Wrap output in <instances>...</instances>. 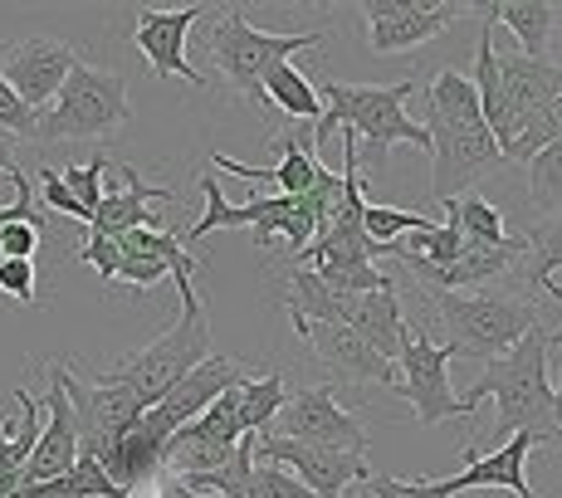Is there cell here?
<instances>
[{
    "label": "cell",
    "mask_w": 562,
    "mask_h": 498,
    "mask_svg": "<svg viewBox=\"0 0 562 498\" xmlns=\"http://www.w3.org/2000/svg\"><path fill=\"white\" fill-rule=\"evenodd\" d=\"M474 15V5H456V0H367V49L372 54H406L416 45L440 39L456 20Z\"/></svg>",
    "instance_id": "13"
},
{
    "label": "cell",
    "mask_w": 562,
    "mask_h": 498,
    "mask_svg": "<svg viewBox=\"0 0 562 498\" xmlns=\"http://www.w3.org/2000/svg\"><path fill=\"white\" fill-rule=\"evenodd\" d=\"M35 196L45 201L49 211H59V215H74V220H83V225H89V211H83V205L69 196V186H64V181H59V171H54V167H45V171H40V191H35Z\"/></svg>",
    "instance_id": "42"
},
{
    "label": "cell",
    "mask_w": 562,
    "mask_h": 498,
    "mask_svg": "<svg viewBox=\"0 0 562 498\" xmlns=\"http://www.w3.org/2000/svg\"><path fill=\"white\" fill-rule=\"evenodd\" d=\"M553 450H562V362L553 376Z\"/></svg>",
    "instance_id": "45"
},
{
    "label": "cell",
    "mask_w": 562,
    "mask_h": 498,
    "mask_svg": "<svg viewBox=\"0 0 562 498\" xmlns=\"http://www.w3.org/2000/svg\"><path fill=\"white\" fill-rule=\"evenodd\" d=\"M474 20L504 25L518 39V54H524V59H548L558 5H548V0H504V5H474Z\"/></svg>",
    "instance_id": "26"
},
{
    "label": "cell",
    "mask_w": 562,
    "mask_h": 498,
    "mask_svg": "<svg viewBox=\"0 0 562 498\" xmlns=\"http://www.w3.org/2000/svg\"><path fill=\"white\" fill-rule=\"evenodd\" d=\"M15 498H127V494L108 479V469L93 454H79L59 479L35 484V489H15Z\"/></svg>",
    "instance_id": "28"
},
{
    "label": "cell",
    "mask_w": 562,
    "mask_h": 498,
    "mask_svg": "<svg viewBox=\"0 0 562 498\" xmlns=\"http://www.w3.org/2000/svg\"><path fill=\"white\" fill-rule=\"evenodd\" d=\"M294 332L338 382H352V386H392L396 382V366L367 348L348 322H294Z\"/></svg>",
    "instance_id": "18"
},
{
    "label": "cell",
    "mask_w": 562,
    "mask_h": 498,
    "mask_svg": "<svg viewBox=\"0 0 562 498\" xmlns=\"http://www.w3.org/2000/svg\"><path fill=\"white\" fill-rule=\"evenodd\" d=\"M103 171H108V157H93V161H83V167H64L59 171V181L69 186V196L89 211V220H93V211H99V201H103Z\"/></svg>",
    "instance_id": "36"
},
{
    "label": "cell",
    "mask_w": 562,
    "mask_h": 498,
    "mask_svg": "<svg viewBox=\"0 0 562 498\" xmlns=\"http://www.w3.org/2000/svg\"><path fill=\"white\" fill-rule=\"evenodd\" d=\"M49 376V392H45V430H40V445L30 454V464L20 469V484L15 489H35V484H49L79 460V420H74V406L64 396V382H59V362L45 366ZM15 498V494H10Z\"/></svg>",
    "instance_id": "19"
},
{
    "label": "cell",
    "mask_w": 562,
    "mask_h": 498,
    "mask_svg": "<svg viewBox=\"0 0 562 498\" xmlns=\"http://www.w3.org/2000/svg\"><path fill=\"white\" fill-rule=\"evenodd\" d=\"M289 400V382L279 372L269 376H245L240 382V430L245 435H265L274 426V416Z\"/></svg>",
    "instance_id": "31"
},
{
    "label": "cell",
    "mask_w": 562,
    "mask_h": 498,
    "mask_svg": "<svg viewBox=\"0 0 562 498\" xmlns=\"http://www.w3.org/2000/svg\"><path fill=\"white\" fill-rule=\"evenodd\" d=\"M15 137L10 133H0V177H10V171H15Z\"/></svg>",
    "instance_id": "46"
},
{
    "label": "cell",
    "mask_w": 562,
    "mask_h": 498,
    "mask_svg": "<svg viewBox=\"0 0 562 498\" xmlns=\"http://www.w3.org/2000/svg\"><path fill=\"white\" fill-rule=\"evenodd\" d=\"M35 249H40L35 225H5V230H0V254L5 259H35Z\"/></svg>",
    "instance_id": "43"
},
{
    "label": "cell",
    "mask_w": 562,
    "mask_h": 498,
    "mask_svg": "<svg viewBox=\"0 0 562 498\" xmlns=\"http://www.w3.org/2000/svg\"><path fill=\"white\" fill-rule=\"evenodd\" d=\"M250 498H313V494H308L289 469H279V464H259V460H255Z\"/></svg>",
    "instance_id": "37"
},
{
    "label": "cell",
    "mask_w": 562,
    "mask_h": 498,
    "mask_svg": "<svg viewBox=\"0 0 562 498\" xmlns=\"http://www.w3.org/2000/svg\"><path fill=\"white\" fill-rule=\"evenodd\" d=\"M499 83H504V99H509L518 127H524L528 113H538V107L553 103L562 93V64L524 59V54H499Z\"/></svg>",
    "instance_id": "24"
},
{
    "label": "cell",
    "mask_w": 562,
    "mask_h": 498,
    "mask_svg": "<svg viewBox=\"0 0 562 498\" xmlns=\"http://www.w3.org/2000/svg\"><path fill=\"white\" fill-rule=\"evenodd\" d=\"M416 93V79H402V83H342V79H323L318 99H323V117L313 123L308 143H313V157L333 143V137L348 127L358 137V147L367 143V157L382 167V157L392 151L396 143H411L420 151H430V137L416 117L406 113V99Z\"/></svg>",
    "instance_id": "3"
},
{
    "label": "cell",
    "mask_w": 562,
    "mask_h": 498,
    "mask_svg": "<svg viewBox=\"0 0 562 498\" xmlns=\"http://www.w3.org/2000/svg\"><path fill=\"white\" fill-rule=\"evenodd\" d=\"M470 83H474V99H480V117L484 127L494 133V143H499V151L518 137V117L509 99H504V83H499V49H494V25L490 20H480V39H474V64L470 69Z\"/></svg>",
    "instance_id": "23"
},
{
    "label": "cell",
    "mask_w": 562,
    "mask_h": 498,
    "mask_svg": "<svg viewBox=\"0 0 562 498\" xmlns=\"http://www.w3.org/2000/svg\"><path fill=\"white\" fill-rule=\"evenodd\" d=\"M358 498H372V494H358Z\"/></svg>",
    "instance_id": "47"
},
{
    "label": "cell",
    "mask_w": 562,
    "mask_h": 498,
    "mask_svg": "<svg viewBox=\"0 0 562 498\" xmlns=\"http://www.w3.org/2000/svg\"><path fill=\"white\" fill-rule=\"evenodd\" d=\"M524 167H528V205H533V215L538 220L562 215V137L548 143L538 157H528Z\"/></svg>",
    "instance_id": "33"
},
{
    "label": "cell",
    "mask_w": 562,
    "mask_h": 498,
    "mask_svg": "<svg viewBox=\"0 0 562 498\" xmlns=\"http://www.w3.org/2000/svg\"><path fill=\"white\" fill-rule=\"evenodd\" d=\"M372 498H420L406 479H392V474H372Z\"/></svg>",
    "instance_id": "44"
},
{
    "label": "cell",
    "mask_w": 562,
    "mask_h": 498,
    "mask_svg": "<svg viewBox=\"0 0 562 498\" xmlns=\"http://www.w3.org/2000/svg\"><path fill=\"white\" fill-rule=\"evenodd\" d=\"M79 259L89 269H99L103 279H117V264H123V245L113 240V235H89V240L79 245Z\"/></svg>",
    "instance_id": "41"
},
{
    "label": "cell",
    "mask_w": 562,
    "mask_h": 498,
    "mask_svg": "<svg viewBox=\"0 0 562 498\" xmlns=\"http://www.w3.org/2000/svg\"><path fill=\"white\" fill-rule=\"evenodd\" d=\"M255 460L289 469L313 498H342V494H348V484L372 479L367 454L318 450V445H299V440H279V435H259L255 440Z\"/></svg>",
    "instance_id": "14"
},
{
    "label": "cell",
    "mask_w": 562,
    "mask_h": 498,
    "mask_svg": "<svg viewBox=\"0 0 562 498\" xmlns=\"http://www.w3.org/2000/svg\"><path fill=\"white\" fill-rule=\"evenodd\" d=\"M426 137H430V196L440 205L470 196L474 181L504 167V151L480 117V99L464 69H436L426 89Z\"/></svg>",
    "instance_id": "1"
},
{
    "label": "cell",
    "mask_w": 562,
    "mask_h": 498,
    "mask_svg": "<svg viewBox=\"0 0 562 498\" xmlns=\"http://www.w3.org/2000/svg\"><path fill=\"white\" fill-rule=\"evenodd\" d=\"M15 406H20V416L5 420V430H0V498L15 494L20 469L30 464V454L40 445V430H45V400L30 392V386H15Z\"/></svg>",
    "instance_id": "25"
},
{
    "label": "cell",
    "mask_w": 562,
    "mask_h": 498,
    "mask_svg": "<svg viewBox=\"0 0 562 498\" xmlns=\"http://www.w3.org/2000/svg\"><path fill=\"white\" fill-rule=\"evenodd\" d=\"M59 382H64V396L74 406V420H79V454H93V460H108V450L127 435V430L143 420V406L123 392V386L103 382H79L69 362H59Z\"/></svg>",
    "instance_id": "12"
},
{
    "label": "cell",
    "mask_w": 562,
    "mask_h": 498,
    "mask_svg": "<svg viewBox=\"0 0 562 498\" xmlns=\"http://www.w3.org/2000/svg\"><path fill=\"white\" fill-rule=\"evenodd\" d=\"M265 435L299 440V445L318 450H342V454H367V426L338 400L333 386H308V392H289L284 410L274 416V426Z\"/></svg>",
    "instance_id": "10"
},
{
    "label": "cell",
    "mask_w": 562,
    "mask_h": 498,
    "mask_svg": "<svg viewBox=\"0 0 562 498\" xmlns=\"http://www.w3.org/2000/svg\"><path fill=\"white\" fill-rule=\"evenodd\" d=\"M201 15H205V5H177V10L143 5L137 10L133 45L143 49V59L153 64L157 79H187L191 89H205V73H196L187 59V35Z\"/></svg>",
    "instance_id": "17"
},
{
    "label": "cell",
    "mask_w": 562,
    "mask_h": 498,
    "mask_svg": "<svg viewBox=\"0 0 562 498\" xmlns=\"http://www.w3.org/2000/svg\"><path fill=\"white\" fill-rule=\"evenodd\" d=\"M245 376H250V372H245V366L235 362V356H221V352H215V356H205V362L196 366V372H187V376H181V382L171 386V392L161 396L153 410H143V420H137V426H143L147 435L157 440V445H167V440L177 435L181 426H191V420H196V416H201L205 406H211L215 396H221V392H231V386H240Z\"/></svg>",
    "instance_id": "15"
},
{
    "label": "cell",
    "mask_w": 562,
    "mask_h": 498,
    "mask_svg": "<svg viewBox=\"0 0 562 498\" xmlns=\"http://www.w3.org/2000/svg\"><path fill=\"white\" fill-rule=\"evenodd\" d=\"M117 245H123V240H117ZM117 279H123V284H133V288H153V284H161V279H171V269L161 264V259L137 254V249L123 245V264H117Z\"/></svg>",
    "instance_id": "39"
},
{
    "label": "cell",
    "mask_w": 562,
    "mask_h": 498,
    "mask_svg": "<svg viewBox=\"0 0 562 498\" xmlns=\"http://www.w3.org/2000/svg\"><path fill=\"white\" fill-rule=\"evenodd\" d=\"M35 123H40V113H30L20 103V93L5 83V73H0V133H10L20 143V137H35Z\"/></svg>",
    "instance_id": "38"
},
{
    "label": "cell",
    "mask_w": 562,
    "mask_h": 498,
    "mask_svg": "<svg viewBox=\"0 0 562 498\" xmlns=\"http://www.w3.org/2000/svg\"><path fill=\"white\" fill-rule=\"evenodd\" d=\"M533 450H543V445H538V435H528V430H518V435H509L494 450L464 445L460 450L464 469L446 474V479H416L411 489L420 498H456L464 489H509L514 498H543L533 484H528V454Z\"/></svg>",
    "instance_id": "9"
},
{
    "label": "cell",
    "mask_w": 562,
    "mask_h": 498,
    "mask_svg": "<svg viewBox=\"0 0 562 498\" xmlns=\"http://www.w3.org/2000/svg\"><path fill=\"white\" fill-rule=\"evenodd\" d=\"M201 191H205V215L191 230H181V245H201L205 235H215V230H240V225H255V240L259 245H284L289 249V264H294L299 254L313 245V235H318V225H313V211H308V201L304 196H255V201H245V205H231L225 201V191L215 186V177L205 171L201 177Z\"/></svg>",
    "instance_id": "8"
},
{
    "label": "cell",
    "mask_w": 562,
    "mask_h": 498,
    "mask_svg": "<svg viewBox=\"0 0 562 498\" xmlns=\"http://www.w3.org/2000/svg\"><path fill=\"white\" fill-rule=\"evenodd\" d=\"M450 362H456V348L446 342H430L420 332H411L406 352L396 356V382L392 392L411 400L416 410V426H440V420H470V406L450 392Z\"/></svg>",
    "instance_id": "11"
},
{
    "label": "cell",
    "mask_w": 562,
    "mask_h": 498,
    "mask_svg": "<svg viewBox=\"0 0 562 498\" xmlns=\"http://www.w3.org/2000/svg\"><path fill=\"white\" fill-rule=\"evenodd\" d=\"M524 240H528V259L518 264V274H524V284H528V298H538L548 279L562 274V215L538 220Z\"/></svg>",
    "instance_id": "30"
},
{
    "label": "cell",
    "mask_w": 562,
    "mask_h": 498,
    "mask_svg": "<svg viewBox=\"0 0 562 498\" xmlns=\"http://www.w3.org/2000/svg\"><path fill=\"white\" fill-rule=\"evenodd\" d=\"M274 151H279L274 167H245V161L225 157V151H211V161L221 171H231V177L259 181V186H279V196H308L313 181H318V167H323V161L313 157V143L308 137H279Z\"/></svg>",
    "instance_id": "22"
},
{
    "label": "cell",
    "mask_w": 562,
    "mask_h": 498,
    "mask_svg": "<svg viewBox=\"0 0 562 498\" xmlns=\"http://www.w3.org/2000/svg\"><path fill=\"white\" fill-rule=\"evenodd\" d=\"M562 137V93L553 103H543L538 113H528V123L518 127V137L509 147H504V161H528V157H538L548 143H558Z\"/></svg>",
    "instance_id": "35"
},
{
    "label": "cell",
    "mask_w": 562,
    "mask_h": 498,
    "mask_svg": "<svg viewBox=\"0 0 562 498\" xmlns=\"http://www.w3.org/2000/svg\"><path fill=\"white\" fill-rule=\"evenodd\" d=\"M265 103H274L284 117H299V123H318L323 117V99L313 89V79L299 69L294 59L279 64V69L265 73Z\"/></svg>",
    "instance_id": "29"
},
{
    "label": "cell",
    "mask_w": 562,
    "mask_h": 498,
    "mask_svg": "<svg viewBox=\"0 0 562 498\" xmlns=\"http://www.w3.org/2000/svg\"><path fill=\"white\" fill-rule=\"evenodd\" d=\"M74 64H79V54L49 35L20 39V45L0 49V73H5V83L20 93V103H25L30 113H45L54 103V93L64 89Z\"/></svg>",
    "instance_id": "16"
},
{
    "label": "cell",
    "mask_w": 562,
    "mask_h": 498,
    "mask_svg": "<svg viewBox=\"0 0 562 498\" xmlns=\"http://www.w3.org/2000/svg\"><path fill=\"white\" fill-rule=\"evenodd\" d=\"M117 177H123V186L108 191L103 186V201L99 211H93L89 220V235H127V230H161V220L153 215L157 201H177V191L171 186H147L143 177H137V167H117Z\"/></svg>",
    "instance_id": "20"
},
{
    "label": "cell",
    "mask_w": 562,
    "mask_h": 498,
    "mask_svg": "<svg viewBox=\"0 0 562 498\" xmlns=\"http://www.w3.org/2000/svg\"><path fill=\"white\" fill-rule=\"evenodd\" d=\"M436 322L446 332V348H456V356H480L494 362L524 342L533 328H543L538 318V298L528 294H499V288H470V294H430Z\"/></svg>",
    "instance_id": "4"
},
{
    "label": "cell",
    "mask_w": 562,
    "mask_h": 498,
    "mask_svg": "<svg viewBox=\"0 0 562 498\" xmlns=\"http://www.w3.org/2000/svg\"><path fill=\"white\" fill-rule=\"evenodd\" d=\"M436 220H426V215H416V211H396V205H372L367 201V211H362V235L372 245H382V249H392V245H402L406 235H420V230H430Z\"/></svg>",
    "instance_id": "34"
},
{
    "label": "cell",
    "mask_w": 562,
    "mask_h": 498,
    "mask_svg": "<svg viewBox=\"0 0 562 498\" xmlns=\"http://www.w3.org/2000/svg\"><path fill=\"white\" fill-rule=\"evenodd\" d=\"M553 348H562V338H553L548 328H533L504 356L484 362L480 382L460 396L470 416L484 400H494V430L504 440L528 430V435H538V445L553 450V376H548V352Z\"/></svg>",
    "instance_id": "2"
},
{
    "label": "cell",
    "mask_w": 562,
    "mask_h": 498,
    "mask_svg": "<svg viewBox=\"0 0 562 498\" xmlns=\"http://www.w3.org/2000/svg\"><path fill=\"white\" fill-rule=\"evenodd\" d=\"M284 313L289 322H348L352 298L328 288L313 269L289 264V288H284Z\"/></svg>",
    "instance_id": "27"
},
{
    "label": "cell",
    "mask_w": 562,
    "mask_h": 498,
    "mask_svg": "<svg viewBox=\"0 0 562 498\" xmlns=\"http://www.w3.org/2000/svg\"><path fill=\"white\" fill-rule=\"evenodd\" d=\"M0 294L15 303H35L40 298L35 259H5V264H0Z\"/></svg>",
    "instance_id": "40"
},
{
    "label": "cell",
    "mask_w": 562,
    "mask_h": 498,
    "mask_svg": "<svg viewBox=\"0 0 562 498\" xmlns=\"http://www.w3.org/2000/svg\"><path fill=\"white\" fill-rule=\"evenodd\" d=\"M323 39H328V25L299 30V35H269V30H255L250 20H245L240 5H231V10H221V20H215L211 35H205V54H211V69L221 73L240 99L265 103V73L289 64L294 54L318 49Z\"/></svg>",
    "instance_id": "6"
},
{
    "label": "cell",
    "mask_w": 562,
    "mask_h": 498,
    "mask_svg": "<svg viewBox=\"0 0 562 498\" xmlns=\"http://www.w3.org/2000/svg\"><path fill=\"white\" fill-rule=\"evenodd\" d=\"M133 117L127 99V79L113 69H93V64H74L64 89L40 113L35 143H103V137L123 133Z\"/></svg>",
    "instance_id": "7"
},
{
    "label": "cell",
    "mask_w": 562,
    "mask_h": 498,
    "mask_svg": "<svg viewBox=\"0 0 562 498\" xmlns=\"http://www.w3.org/2000/svg\"><path fill=\"white\" fill-rule=\"evenodd\" d=\"M446 211V220H456L460 225V235H464V245H504L509 240V225H504V211L494 201H484V196H460V201H450V205H440Z\"/></svg>",
    "instance_id": "32"
},
{
    "label": "cell",
    "mask_w": 562,
    "mask_h": 498,
    "mask_svg": "<svg viewBox=\"0 0 562 498\" xmlns=\"http://www.w3.org/2000/svg\"><path fill=\"white\" fill-rule=\"evenodd\" d=\"M211 348H215V342H211V318H205L201 294L191 288V294H181V318L171 322L161 338L147 342V348H137L133 356H123L117 366H108L103 382L123 386L137 406L153 410L157 400L181 382V376L196 372L205 356H215Z\"/></svg>",
    "instance_id": "5"
},
{
    "label": "cell",
    "mask_w": 562,
    "mask_h": 498,
    "mask_svg": "<svg viewBox=\"0 0 562 498\" xmlns=\"http://www.w3.org/2000/svg\"><path fill=\"white\" fill-rule=\"evenodd\" d=\"M348 328L358 332V338H362L376 356H386V362L396 366V356L406 352L411 332H416V328L406 322L402 294H396V279H392V284H382V288H372V294H358V298H352Z\"/></svg>",
    "instance_id": "21"
}]
</instances>
